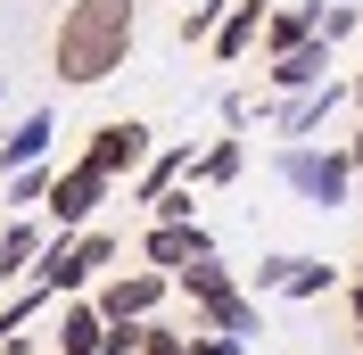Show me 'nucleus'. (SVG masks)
<instances>
[{
	"label": "nucleus",
	"mask_w": 363,
	"mask_h": 355,
	"mask_svg": "<svg viewBox=\"0 0 363 355\" xmlns=\"http://www.w3.org/2000/svg\"><path fill=\"white\" fill-rule=\"evenodd\" d=\"M133 50V0H74L58 17V75L67 83H108Z\"/></svg>",
	"instance_id": "1"
},
{
	"label": "nucleus",
	"mask_w": 363,
	"mask_h": 355,
	"mask_svg": "<svg viewBox=\"0 0 363 355\" xmlns=\"http://www.w3.org/2000/svg\"><path fill=\"white\" fill-rule=\"evenodd\" d=\"M108 256H116V240H108V231H83L74 248H50V256H42V289H83L91 273L108 265Z\"/></svg>",
	"instance_id": "2"
},
{
	"label": "nucleus",
	"mask_w": 363,
	"mask_h": 355,
	"mask_svg": "<svg viewBox=\"0 0 363 355\" xmlns=\"http://www.w3.org/2000/svg\"><path fill=\"white\" fill-rule=\"evenodd\" d=\"M165 297V281L157 273H133V281H108L99 289V322L108 331H124V322H149V306Z\"/></svg>",
	"instance_id": "3"
},
{
	"label": "nucleus",
	"mask_w": 363,
	"mask_h": 355,
	"mask_svg": "<svg viewBox=\"0 0 363 355\" xmlns=\"http://www.w3.org/2000/svg\"><path fill=\"white\" fill-rule=\"evenodd\" d=\"M140 149H149V133H140V124H99V133H91V157H83V165H91V174H133V165H140Z\"/></svg>",
	"instance_id": "4"
},
{
	"label": "nucleus",
	"mask_w": 363,
	"mask_h": 355,
	"mask_svg": "<svg viewBox=\"0 0 363 355\" xmlns=\"http://www.w3.org/2000/svg\"><path fill=\"white\" fill-rule=\"evenodd\" d=\"M42 199H50V215H58V223H91V207L108 199V174H91V165H74V174H58V182H50Z\"/></svg>",
	"instance_id": "5"
},
{
	"label": "nucleus",
	"mask_w": 363,
	"mask_h": 355,
	"mask_svg": "<svg viewBox=\"0 0 363 355\" xmlns=\"http://www.w3.org/2000/svg\"><path fill=\"white\" fill-rule=\"evenodd\" d=\"M289 182L306 190V199H322V207H330V199L347 190V165H339V157H306V149H289Z\"/></svg>",
	"instance_id": "6"
},
{
	"label": "nucleus",
	"mask_w": 363,
	"mask_h": 355,
	"mask_svg": "<svg viewBox=\"0 0 363 355\" xmlns=\"http://www.w3.org/2000/svg\"><path fill=\"white\" fill-rule=\"evenodd\" d=\"M149 265H165V273H182V265H206V240L190 231V223H157V231H149Z\"/></svg>",
	"instance_id": "7"
},
{
	"label": "nucleus",
	"mask_w": 363,
	"mask_h": 355,
	"mask_svg": "<svg viewBox=\"0 0 363 355\" xmlns=\"http://www.w3.org/2000/svg\"><path fill=\"white\" fill-rule=\"evenodd\" d=\"M42 141H50V116H25L17 133L0 141V165H33V157H42Z\"/></svg>",
	"instance_id": "8"
},
{
	"label": "nucleus",
	"mask_w": 363,
	"mask_h": 355,
	"mask_svg": "<svg viewBox=\"0 0 363 355\" xmlns=\"http://www.w3.org/2000/svg\"><path fill=\"white\" fill-rule=\"evenodd\" d=\"M256 17H264V0H248V9H231V17L215 25V50H223V58H240V50L256 42Z\"/></svg>",
	"instance_id": "9"
},
{
	"label": "nucleus",
	"mask_w": 363,
	"mask_h": 355,
	"mask_svg": "<svg viewBox=\"0 0 363 355\" xmlns=\"http://www.w3.org/2000/svg\"><path fill=\"white\" fill-rule=\"evenodd\" d=\"M322 75V42H297V50H281V75H272V83H289V91H306Z\"/></svg>",
	"instance_id": "10"
},
{
	"label": "nucleus",
	"mask_w": 363,
	"mask_h": 355,
	"mask_svg": "<svg viewBox=\"0 0 363 355\" xmlns=\"http://www.w3.org/2000/svg\"><path fill=\"white\" fill-rule=\"evenodd\" d=\"M42 256V240H33V223H17V231H0V273H25Z\"/></svg>",
	"instance_id": "11"
},
{
	"label": "nucleus",
	"mask_w": 363,
	"mask_h": 355,
	"mask_svg": "<svg viewBox=\"0 0 363 355\" xmlns=\"http://www.w3.org/2000/svg\"><path fill=\"white\" fill-rule=\"evenodd\" d=\"M199 174H206V182H231V174H240V149H231V141H223V149H206Z\"/></svg>",
	"instance_id": "12"
},
{
	"label": "nucleus",
	"mask_w": 363,
	"mask_h": 355,
	"mask_svg": "<svg viewBox=\"0 0 363 355\" xmlns=\"http://www.w3.org/2000/svg\"><path fill=\"white\" fill-rule=\"evenodd\" d=\"M355 339H363V289H355Z\"/></svg>",
	"instance_id": "13"
},
{
	"label": "nucleus",
	"mask_w": 363,
	"mask_h": 355,
	"mask_svg": "<svg viewBox=\"0 0 363 355\" xmlns=\"http://www.w3.org/2000/svg\"><path fill=\"white\" fill-rule=\"evenodd\" d=\"M355 165H363V141H355Z\"/></svg>",
	"instance_id": "14"
}]
</instances>
